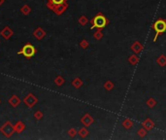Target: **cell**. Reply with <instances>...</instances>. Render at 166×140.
<instances>
[{"mask_svg": "<svg viewBox=\"0 0 166 140\" xmlns=\"http://www.w3.org/2000/svg\"><path fill=\"white\" fill-rule=\"evenodd\" d=\"M37 50L31 43H26L23 45L22 48L18 52V54H22L25 58L30 59L36 54Z\"/></svg>", "mask_w": 166, "mask_h": 140, "instance_id": "1", "label": "cell"}, {"mask_svg": "<svg viewBox=\"0 0 166 140\" xmlns=\"http://www.w3.org/2000/svg\"><path fill=\"white\" fill-rule=\"evenodd\" d=\"M0 132L6 137V138H11L15 133V127L10 121H7L0 127Z\"/></svg>", "mask_w": 166, "mask_h": 140, "instance_id": "2", "label": "cell"}, {"mask_svg": "<svg viewBox=\"0 0 166 140\" xmlns=\"http://www.w3.org/2000/svg\"><path fill=\"white\" fill-rule=\"evenodd\" d=\"M46 6L48 7L50 10H52L54 12V13H56V15H61V14H63L65 12V10L67 9V4H66V2L62 4H53V3H50V2L47 1L46 3Z\"/></svg>", "mask_w": 166, "mask_h": 140, "instance_id": "3", "label": "cell"}, {"mask_svg": "<svg viewBox=\"0 0 166 140\" xmlns=\"http://www.w3.org/2000/svg\"><path fill=\"white\" fill-rule=\"evenodd\" d=\"M23 103L25 104V105L27 106L28 108H33L35 105L37 104L38 102V98L36 96H35V94H28L26 96L23 98Z\"/></svg>", "mask_w": 166, "mask_h": 140, "instance_id": "4", "label": "cell"}, {"mask_svg": "<svg viewBox=\"0 0 166 140\" xmlns=\"http://www.w3.org/2000/svg\"><path fill=\"white\" fill-rule=\"evenodd\" d=\"M106 23H107V21H106L105 17L101 16V15H98L96 16L95 18L92 20V27H97V28H102L104 27L106 25Z\"/></svg>", "mask_w": 166, "mask_h": 140, "instance_id": "5", "label": "cell"}, {"mask_svg": "<svg viewBox=\"0 0 166 140\" xmlns=\"http://www.w3.org/2000/svg\"><path fill=\"white\" fill-rule=\"evenodd\" d=\"M153 28H155V30L156 31V33H163L166 30V23L164 21H157V22L155 23V25H153Z\"/></svg>", "mask_w": 166, "mask_h": 140, "instance_id": "6", "label": "cell"}, {"mask_svg": "<svg viewBox=\"0 0 166 140\" xmlns=\"http://www.w3.org/2000/svg\"><path fill=\"white\" fill-rule=\"evenodd\" d=\"M0 34H1V36L3 37L5 40H9L14 35V31L11 29L10 27L6 25V27H4L3 29L1 30V31H0Z\"/></svg>", "mask_w": 166, "mask_h": 140, "instance_id": "7", "label": "cell"}, {"mask_svg": "<svg viewBox=\"0 0 166 140\" xmlns=\"http://www.w3.org/2000/svg\"><path fill=\"white\" fill-rule=\"evenodd\" d=\"M21 102H22V99L17 96V94H13L8 100V103L10 104L13 108H17L21 104Z\"/></svg>", "mask_w": 166, "mask_h": 140, "instance_id": "8", "label": "cell"}, {"mask_svg": "<svg viewBox=\"0 0 166 140\" xmlns=\"http://www.w3.org/2000/svg\"><path fill=\"white\" fill-rule=\"evenodd\" d=\"M47 35V32L45 31L42 27H37L36 29L34 30V32H33V36L36 38L37 40H42L44 39V37Z\"/></svg>", "mask_w": 166, "mask_h": 140, "instance_id": "9", "label": "cell"}, {"mask_svg": "<svg viewBox=\"0 0 166 140\" xmlns=\"http://www.w3.org/2000/svg\"><path fill=\"white\" fill-rule=\"evenodd\" d=\"M14 127H15V131L17 133H22L23 130L25 129V125L22 121H18L15 124V125H14Z\"/></svg>", "mask_w": 166, "mask_h": 140, "instance_id": "10", "label": "cell"}, {"mask_svg": "<svg viewBox=\"0 0 166 140\" xmlns=\"http://www.w3.org/2000/svg\"><path fill=\"white\" fill-rule=\"evenodd\" d=\"M31 11H32L31 7H30L29 5H27V4H25V5L21 7V12H22V14L24 16H28L30 13H31Z\"/></svg>", "mask_w": 166, "mask_h": 140, "instance_id": "11", "label": "cell"}, {"mask_svg": "<svg viewBox=\"0 0 166 140\" xmlns=\"http://www.w3.org/2000/svg\"><path fill=\"white\" fill-rule=\"evenodd\" d=\"M54 84L58 87H61L64 84V79H63L62 76H56V79H54Z\"/></svg>", "mask_w": 166, "mask_h": 140, "instance_id": "12", "label": "cell"}, {"mask_svg": "<svg viewBox=\"0 0 166 140\" xmlns=\"http://www.w3.org/2000/svg\"><path fill=\"white\" fill-rule=\"evenodd\" d=\"M33 117L36 121H41L42 119L44 118V113L42 112L41 110H37L36 112L34 113V115H33Z\"/></svg>", "mask_w": 166, "mask_h": 140, "instance_id": "13", "label": "cell"}, {"mask_svg": "<svg viewBox=\"0 0 166 140\" xmlns=\"http://www.w3.org/2000/svg\"><path fill=\"white\" fill-rule=\"evenodd\" d=\"M72 85H73V87H75V88H80L81 86H82V81L79 79V78H77V79H75L74 81L72 82Z\"/></svg>", "mask_w": 166, "mask_h": 140, "instance_id": "14", "label": "cell"}, {"mask_svg": "<svg viewBox=\"0 0 166 140\" xmlns=\"http://www.w3.org/2000/svg\"><path fill=\"white\" fill-rule=\"evenodd\" d=\"M48 2H50V3H53V4H62L64 3V2L66 1V0H47Z\"/></svg>", "mask_w": 166, "mask_h": 140, "instance_id": "15", "label": "cell"}, {"mask_svg": "<svg viewBox=\"0 0 166 140\" xmlns=\"http://www.w3.org/2000/svg\"><path fill=\"white\" fill-rule=\"evenodd\" d=\"M68 133H69V135H70L71 137H74L75 135H76V130L74 129H69Z\"/></svg>", "mask_w": 166, "mask_h": 140, "instance_id": "16", "label": "cell"}, {"mask_svg": "<svg viewBox=\"0 0 166 140\" xmlns=\"http://www.w3.org/2000/svg\"><path fill=\"white\" fill-rule=\"evenodd\" d=\"M79 133H80V135H81V136H83V137H84L85 135L87 134V130H85V129H81Z\"/></svg>", "mask_w": 166, "mask_h": 140, "instance_id": "17", "label": "cell"}, {"mask_svg": "<svg viewBox=\"0 0 166 140\" xmlns=\"http://www.w3.org/2000/svg\"><path fill=\"white\" fill-rule=\"evenodd\" d=\"M4 2H5V0H0V7H1L2 5H3Z\"/></svg>", "mask_w": 166, "mask_h": 140, "instance_id": "18", "label": "cell"}, {"mask_svg": "<svg viewBox=\"0 0 166 140\" xmlns=\"http://www.w3.org/2000/svg\"><path fill=\"white\" fill-rule=\"evenodd\" d=\"M0 104H1V99H0Z\"/></svg>", "mask_w": 166, "mask_h": 140, "instance_id": "19", "label": "cell"}]
</instances>
